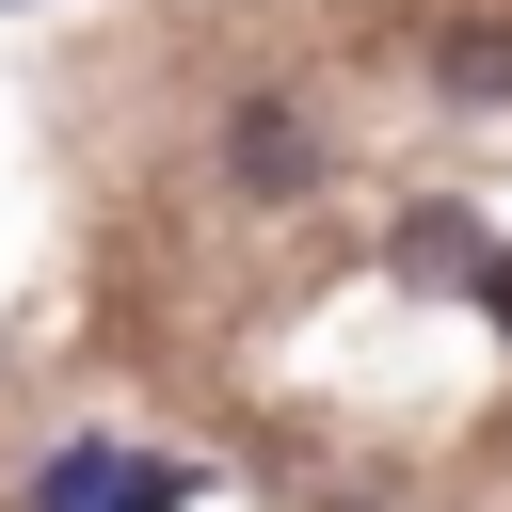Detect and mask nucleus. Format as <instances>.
I'll return each instance as SVG.
<instances>
[{
	"instance_id": "nucleus-1",
	"label": "nucleus",
	"mask_w": 512,
	"mask_h": 512,
	"mask_svg": "<svg viewBox=\"0 0 512 512\" xmlns=\"http://www.w3.org/2000/svg\"><path fill=\"white\" fill-rule=\"evenodd\" d=\"M208 480L176 464V448H112V432H80V448H48V480H32V512H192Z\"/></svg>"
},
{
	"instance_id": "nucleus-4",
	"label": "nucleus",
	"mask_w": 512,
	"mask_h": 512,
	"mask_svg": "<svg viewBox=\"0 0 512 512\" xmlns=\"http://www.w3.org/2000/svg\"><path fill=\"white\" fill-rule=\"evenodd\" d=\"M512 80V32H448V96H496Z\"/></svg>"
},
{
	"instance_id": "nucleus-2",
	"label": "nucleus",
	"mask_w": 512,
	"mask_h": 512,
	"mask_svg": "<svg viewBox=\"0 0 512 512\" xmlns=\"http://www.w3.org/2000/svg\"><path fill=\"white\" fill-rule=\"evenodd\" d=\"M224 176H240L256 208H288V192H320V128H304L288 96H240V112H224Z\"/></svg>"
},
{
	"instance_id": "nucleus-5",
	"label": "nucleus",
	"mask_w": 512,
	"mask_h": 512,
	"mask_svg": "<svg viewBox=\"0 0 512 512\" xmlns=\"http://www.w3.org/2000/svg\"><path fill=\"white\" fill-rule=\"evenodd\" d=\"M480 320H496V336H512V240H496V256H480Z\"/></svg>"
},
{
	"instance_id": "nucleus-3",
	"label": "nucleus",
	"mask_w": 512,
	"mask_h": 512,
	"mask_svg": "<svg viewBox=\"0 0 512 512\" xmlns=\"http://www.w3.org/2000/svg\"><path fill=\"white\" fill-rule=\"evenodd\" d=\"M480 256H496V240H480L464 208H416V224H400V272H480Z\"/></svg>"
}]
</instances>
